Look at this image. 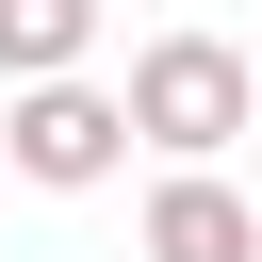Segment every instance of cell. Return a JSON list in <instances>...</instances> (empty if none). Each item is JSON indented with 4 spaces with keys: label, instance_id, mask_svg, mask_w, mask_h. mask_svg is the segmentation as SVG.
Segmentation results:
<instances>
[{
    "label": "cell",
    "instance_id": "cell-2",
    "mask_svg": "<svg viewBox=\"0 0 262 262\" xmlns=\"http://www.w3.org/2000/svg\"><path fill=\"white\" fill-rule=\"evenodd\" d=\"M0 164H16V180H49V196H98V180L131 164V115H115V82H82V66L16 82V98H0Z\"/></svg>",
    "mask_w": 262,
    "mask_h": 262
},
{
    "label": "cell",
    "instance_id": "cell-3",
    "mask_svg": "<svg viewBox=\"0 0 262 262\" xmlns=\"http://www.w3.org/2000/svg\"><path fill=\"white\" fill-rule=\"evenodd\" d=\"M147 262H262V213L213 180V164H164L147 180V229H131Z\"/></svg>",
    "mask_w": 262,
    "mask_h": 262
},
{
    "label": "cell",
    "instance_id": "cell-4",
    "mask_svg": "<svg viewBox=\"0 0 262 262\" xmlns=\"http://www.w3.org/2000/svg\"><path fill=\"white\" fill-rule=\"evenodd\" d=\"M98 49V0H0V82H49Z\"/></svg>",
    "mask_w": 262,
    "mask_h": 262
},
{
    "label": "cell",
    "instance_id": "cell-1",
    "mask_svg": "<svg viewBox=\"0 0 262 262\" xmlns=\"http://www.w3.org/2000/svg\"><path fill=\"white\" fill-rule=\"evenodd\" d=\"M115 115H131V147L213 164V147L262 115V82H246V49H229V33H147V49H131V82H115Z\"/></svg>",
    "mask_w": 262,
    "mask_h": 262
}]
</instances>
